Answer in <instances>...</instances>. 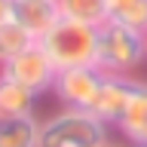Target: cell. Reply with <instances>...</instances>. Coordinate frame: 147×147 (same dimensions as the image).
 I'll use <instances>...</instances> for the list:
<instances>
[{"label": "cell", "mask_w": 147, "mask_h": 147, "mask_svg": "<svg viewBox=\"0 0 147 147\" xmlns=\"http://www.w3.org/2000/svg\"><path fill=\"white\" fill-rule=\"evenodd\" d=\"M95 40H98V25H86V22L58 16V22L37 43L49 55L55 71H67V67L95 64Z\"/></svg>", "instance_id": "obj_1"}, {"label": "cell", "mask_w": 147, "mask_h": 147, "mask_svg": "<svg viewBox=\"0 0 147 147\" xmlns=\"http://www.w3.org/2000/svg\"><path fill=\"white\" fill-rule=\"evenodd\" d=\"M147 61V46L144 34L132 31L117 22H101L98 25V40H95V67L101 74H117L129 77Z\"/></svg>", "instance_id": "obj_2"}, {"label": "cell", "mask_w": 147, "mask_h": 147, "mask_svg": "<svg viewBox=\"0 0 147 147\" xmlns=\"http://www.w3.org/2000/svg\"><path fill=\"white\" fill-rule=\"evenodd\" d=\"M107 129L89 110L61 107L58 113L40 119V147H104Z\"/></svg>", "instance_id": "obj_3"}, {"label": "cell", "mask_w": 147, "mask_h": 147, "mask_svg": "<svg viewBox=\"0 0 147 147\" xmlns=\"http://www.w3.org/2000/svg\"><path fill=\"white\" fill-rule=\"evenodd\" d=\"M55 74L58 71H55V64L49 61V55L40 49V43H31L28 49H22L16 58H9L6 64H0V77L25 86L28 92H34L37 98L46 95V92H52Z\"/></svg>", "instance_id": "obj_4"}, {"label": "cell", "mask_w": 147, "mask_h": 147, "mask_svg": "<svg viewBox=\"0 0 147 147\" xmlns=\"http://www.w3.org/2000/svg\"><path fill=\"white\" fill-rule=\"evenodd\" d=\"M104 74L95 67V64H86V67H67V71H58L52 80V95L61 107H74V110H89L95 92H98Z\"/></svg>", "instance_id": "obj_5"}, {"label": "cell", "mask_w": 147, "mask_h": 147, "mask_svg": "<svg viewBox=\"0 0 147 147\" xmlns=\"http://www.w3.org/2000/svg\"><path fill=\"white\" fill-rule=\"evenodd\" d=\"M132 86L135 80L132 77H117V74H104V80H101L98 92H95V98L89 104V113L92 117H98L104 126H117L119 117H123V110H126V101L132 95Z\"/></svg>", "instance_id": "obj_6"}, {"label": "cell", "mask_w": 147, "mask_h": 147, "mask_svg": "<svg viewBox=\"0 0 147 147\" xmlns=\"http://www.w3.org/2000/svg\"><path fill=\"white\" fill-rule=\"evenodd\" d=\"M113 129H119V135L126 138L129 144H147V83L135 80L132 95L126 101V110Z\"/></svg>", "instance_id": "obj_7"}, {"label": "cell", "mask_w": 147, "mask_h": 147, "mask_svg": "<svg viewBox=\"0 0 147 147\" xmlns=\"http://www.w3.org/2000/svg\"><path fill=\"white\" fill-rule=\"evenodd\" d=\"M58 16L61 12L55 0H12V22H18L34 40H40L58 22Z\"/></svg>", "instance_id": "obj_8"}, {"label": "cell", "mask_w": 147, "mask_h": 147, "mask_svg": "<svg viewBox=\"0 0 147 147\" xmlns=\"http://www.w3.org/2000/svg\"><path fill=\"white\" fill-rule=\"evenodd\" d=\"M0 147H40V119L0 117Z\"/></svg>", "instance_id": "obj_9"}, {"label": "cell", "mask_w": 147, "mask_h": 147, "mask_svg": "<svg viewBox=\"0 0 147 147\" xmlns=\"http://www.w3.org/2000/svg\"><path fill=\"white\" fill-rule=\"evenodd\" d=\"M37 107V95L25 86L0 77V117H31Z\"/></svg>", "instance_id": "obj_10"}, {"label": "cell", "mask_w": 147, "mask_h": 147, "mask_svg": "<svg viewBox=\"0 0 147 147\" xmlns=\"http://www.w3.org/2000/svg\"><path fill=\"white\" fill-rule=\"evenodd\" d=\"M104 22H117L132 31H147V0H104Z\"/></svg>", "instance_id": "obj_11"}, {"label": "cell", "mask_w": 147, "mask_h": 147, "mask_svg": "<svg viewBox=\"0 0 147 147\" xmlns=\"http://www.w3.org/2000/svg\"><path fill=\"white\" fill-rule=\"evenodd\" d=\"M31 43H37L34 37L28 34L25 28L18 25V22H3L0 25V64H6L9 58H16L22 49H28Z\"/></svg>", "instance_id": "obj_12"}, {"label": "cell", "mask_w": 147, "mask_h": 147, "mask_svg": "<svg viewBox=\"0 0 147 147\" xmlns=\"http://www.w3.org/2000/svg\"><path fill=\"white\" fill-rule=\"evenodd\" d=\"M58 12L74 22H86V25H101L104 22V0H55Z\"/></svg>", "instance_id": "obj_13"}, {"label": "cell", "mask_w": 147, "mask_h": 147, "mask_svg": "<svg viewBox=\"0 0 147 147\" xmlns=\"http://www.w3.org/2000/svg\"><path fill=\"white\" fill-rule=\"evenodd\" d=\"M12 18V0H0V25Z\"/></svg>", "instance_id": "obj_14"}, {"label": "cell", "mask_w": 147, "mask_h": 147, "mask_svg": "<svg viewBox=\"0 0 147 147\" xmlns=\"http://www.w3.org/2000/svg\"><path fill=\"white\" fill-rule=\"evenodd\" d=\"M104 147H132V144H110V141H107V144H104Z\"/></svg>", "instance_id": "obj_15"}, {"label": "cell", "mask_w": 147, "mask_h": 147, "mask_svg": "<svg viewBox=\"0 0 147 147\" xmlns=\"http://www.w3.org/2000/svg\"><path fill=\"white\" fill-rule=\"evenodd\" d=\"M144 46H147V31H144Z\"/></svg>", "instance_id": "obj_16"}, {"label": "cell", "mask_w": 147, "mask_h": 147, "mask_svg": "<svg viewBox=\"0 0 147 147\" xmlns=\"http://www.w3.org/2000/svg\"><path fill=\"white\" fill-rule=\"evenodd\" d=\"M135 147H147V144H135Z\"/></svg>", "instance_id": "obj_17"}]
</instances>
